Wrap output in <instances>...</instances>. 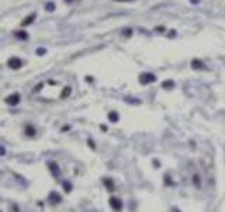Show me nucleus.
Listing matches in <instances>:
<instances>
[{"instance_id":"nucleus-10","label":"nucleus","mask_w":225,"mask_h":212,"mask_svg":"<svg viewBox=\"0 0 225 212\" xmlns=\"http://www.w3.org/2000/svg\"><path fill=\"white\" fill-rule=\"evenodd\" d=\"M191 65L194 66L196 69H203V67H204V63H201V62H198V61H193Z\"/></svg>"},{"instance_id":"nucleus-21","label":"nucleus","mask_w":225,"mask_h":212,"mask_svg":"<svg viewBox=\"0 0 225 212\" xmlns=\"http://www.w3.org/2000/svg\"><path fill=\"white\" fill-rule=\"evenodd\" d=\"M86 212H97V211H86Z\"/></svg>"},{"instance_id":"nucleus-6","label":"nucleus","mask_w":225,"mask_h":212,"mask_svg":"<svg viewBox=\"0 0 225 212\" xmlns=\"http://www.w3.org/2000/svg\"><path fill=\"white\" fill-rule=\"evenodd\" d=\"M49 201H51L52 204H58V202H61V195L59 194H56V193H51L49 194Z\"/></svg>"},{"instance_id":"nucleus-3","label":"nucleus","mask_w":225,"mask_h":212,"mask_svg":"<svg viewBox=\"0 0 225 212\" xmlns=\"http://www.w3.org/2000/svg\"><path fill=\"white\" fill-rule=\"evenodd\" d=\"M110 205H111V208H114L116 211H120L122 207L121 201H120L118 198H111V199H110Z\"/></svg>"},{"instance_id":"nucleus-15","label":"nucleus","mask_w":225,"mask_h":212,"mask_svg":"<svg viewBox=\"0 0 225 212\" xmlns=\"http://www.w3.org/2000/svg\"><path fill=\"white\" fill-rule=\"evenodd\" d=\"M63 187H65V190H66V191H70V188H72V185H70L69 183H66V181L63 183Z\"/></svg>"},{"instance_id":"nucleus-1","label":"nucleus","mask_w":225,"mask_h":212,"mask_svg":"<svg viewBox=\"0 0 225 212\" xmlns=\"http://www.w3.org/2000/svg\"><path fill=\"white\" fill-rule=\"evenodd\" d=\"M156 80L155 75H152V73H142L141 76H139V82L142 83V84H149V83H154Z\"/></svg>"},{"instance_id":"nucleus-13","label":"nucleus","mask_w":225,"mask_h":212,"mask_svg":"<svg viewBox=\"0 0 225 212\" xmlns=\"http://www.w3.org/2000/svg\"><path fill=\"white\" fill-rule=\"evenodd\" d=\"M70 87H65V90H63V93H62V97H66V96H69L70 94Z\"/></svg>"},{"instance_id":"nucleus-20","label":"nucleus","mask_w":225,"mask_h":212,"mask_svg":"<svg viewBox=\"0 0 225 212\" xmlns=\"http://www.w3.org/2000/svg\"><path fill=\"white\" fill-rule=\"evenodd\" d=\"M66 3H72V1H75V0H65Z\"/></svg>"},{"instance_id":"nucleus-14","label":"nucleus","mask_w":225,"mask_h":212,"mask_svg":"<svg viewBox=\"0 0 225 212\" xmlns=\"http://www.w3.org/2000/svg\"><path fill=\"white\" fill-rule=\"evenodd\" d=\"M27 133H28V135H34V133H35V129H33L31 127H27Z\"/></svg>"},{"instance_id":"nucleus-18","label":"nucleus","mask_w":225,"mask_h":212,"mask_svg":"<svg viewBox=\"0 0 225 212\" xmlns=\"http://www.w3.org/2000/svg\"><path fill=\"white\" fill-rule=\"evenodd\" d=\"M116 1H132V0H116Z\"/></svg>"},{"instance_id":"nucleus-7","label":"nucleus","mask_w":225,"mask_h":212,"mask_svg":"<svg viewBox=\"0 0 225 212\" xmlns=\"http://www.w3.org/2000/svg\"><path fill=\"white\" fill-rule=\"evenodd\" d=\"M16 37L20 38V39H27L28 38V35H27L25 31H16Z\"/></svg>"},{"instance_id":"nucleus-12","label":"nucleus","mask_w":225,"mask_h":212,"mask_svg":"<svg viewBox=\"0 0 225 212\" xmlns=\"http://www.w3.org/2000/svg\"><path fill=\"white\" fill-rule=\"evenodd\" d=\"M162 86H163V87H173L174 83L172 82V80H170V82H169V80H166V82L162 83Z\"/></svg>"},{"instance_id":"nucleus-5","label":"nucleus","mask_w":225,"mask_h":212,"mask_svg":"<svg viewBox=\"0 0 225 212\" xmlns=\"http://www.w3.org/2000/svg\"><path fill=\"white\" fill-rule=\"evenodd\" d=\"M35 17H37V14H35V13H33V14H30L28 17H25V18L23 20L21 25H23V27H27V25H30V24H31V23H33V21L35 20Z\"/></svg>"},{"instance_id":"nucleus-4","label":"nucleus","mask_w":225,"mask_h":212,"mask_svg":"<svg viewBox=\"0 0 225 212\" xmlns=\"http://www.w3.org/2000/svg\"><path fill=\"white\" fill-rule=\"evenodd\" d=\"M18 101H20V96H18V94H13V96H9V97L6 98V103H7V104H11V105L18 104Z\"/></svg>"},{"instance_id":"nucleus-11","label":"nucleus","mask_w":225,"mask_h":212,"mask_svg":"<svg viewBox=\"0 0 225 212\" xmlns=\"http://www.w3.org/2000/svg\"><path fill=\"white\" fill-rule=\"evenodd\" d=\"M45 9H47L48 11H53V10H55V6H53V3H47V4H45Z\"/></svg>"},{"instance_id":"nucleus-16","label":"nucleus","mask_w":225,"mask_h":212,"mask_svg":"<svg viewBox=\"0 0 225 212\" xmlns=\"http://www.w3.org/2000/svg\"><path fill=\"white\" fill-rule=\"evenodd\" d=\"M4 153H6V149H4V146H1V156H4Z\"/></svg>"},{"instance_id":"nucleus-8","label":"nucleus","mask_w":225,"mask_h":212,"mask_svg":"<svg viewBox=\"0 0 225 212\" xmlns=\"http://www.w3.org/2000/svg\"><path fill=\"white\" fill-rule=\"evenodd\" d=\"M108 119L113 121V122H117V121H118V114H117V113H110V114H108Z\"/></svg>"},{"instance_id":"nucleus-19","label":"nucleus","mask_w":225,"mask_h":212,"mask_svg":"<svg viewBox=\"0 0 225 212\" xmlns=\"http://www.w3.org/2000/svg\"><path fill=\"white\" fill-rule=\"evenodd\" d=\"M190 1H193V3H196V4L198 3V0H190Z\"/></svg>"},{"instance_id":"nucleus-9","label":"nucleus","mask_w":225,"mask_h":212,"mask_svg":"<svg viewBox=\"0 0 225 212\" xmlns=\"http://www.w3.org/2000/svg\"><path fill=\"white\" fill-rule=\"evenodd\" d=\"M51 166V170H52V173H53V176H59L61 173H59V169H58V166H55L53 163L49 164Z\"/></svg>"},{"instance_id":"nucleus-17","label":"nucleus","mask_w":225,"mask_h":212,"mask_svg":"<svg viewBox=\"0 0 225 212\" xmlns=\"http://www.w3.org/2000/svg\"><path fill=\"white\" fill-rule=\"evenodd\" d=\"M194 183H196V185H198V177H197V176L194 177Z\"/></svg>"},{"instance_id":"nucleus-2","label":"nucleus","mask_w":225,"mask_h":212,"mask_svg":"<svg viewBox=\"0 0 225 212\" xmlns=\"http://www.w3.org/2000/svg\"><path fill=\"white\" fill-rule=\"evenodd\" d=\"M9 66L13 67V69H18V67L23 66V62L18 58H11V59H9Z\"/></svg>"}]
</instances>
